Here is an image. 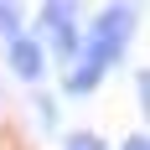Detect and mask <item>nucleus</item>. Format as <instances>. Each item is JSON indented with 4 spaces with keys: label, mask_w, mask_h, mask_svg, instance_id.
<instances>
[{
    "label": "nucleus",
    "mask_w": 150,
    "mask_h": 150,
    "mask_svg": "<svg viewBox=\"0 0 150 150\" xmlns=\"http://www.w3.org/2000/svg\"><path fill=\"white\" fill-rule=\"evenodd\" d=\"M62 150H109V145L93 135V129H78V135H67V145H62Z\"/></svg>",
    "instance_id": "39448f33"
},
{
    "label": "nucleus",
    "mask_w": 150,
    "mask_h": 150,
    "mask_svg": "<svg viewBox=\"0 0 150 150\" xmlns=\"http://www.w3.org/2000/svg\"><path fill=\"white\" fill-rule=\"evenodd\" d=\"M119 150H150V140H145V135H129V140H124Z\"/></svg>",
    "instance_id": "0eeeda50"
},
{
    "label": "nucleus",
    "mask_w": 150,
    "mask_h": 150,
    "mask_svg": "<svg viewBox=\"0 0 150 150\" xmlns=\"http://www.w3.org/2000/svg\"><path fill=\"white\" fill-rule=\"evenodd\" d=\"M0 31H5V42L21 36V5H0Z\"/></svg>",
    "instance_id": "423d86ee"
},
{
    "label": "nucleus",
    "mask_w": 150,
    "mask_h": 150,
    "mask_svg": "<svg viewBox=\"0 0 150 150\" xmlns=\"http://www.w3.org/2000/svg\"><path fill=\"white\" fill-rule=\"evenodd\" d=\"M42 21L52 26V42H57L62 57H78V52H83V36H78V26H73V5H42Z\"/></svg>",
    "instance_id": "7ed1b4c3"
},
{
    "label": "nucleus",
    "mask_w": 150,
    "mask_h": 150,
    "mask_svg": "<svg viewBox=\"0 0 150 150\" xmlns=\"http://www.w3.org/2000/svg\"><path fill=\"white\" fill-rule=\"evenodd\" d=\"M98 67H88V62H73V73H67V83H62V93H67V98H88L93 88H98Z\"/></svg>",
    "instance_id": "20e7f679"
},
{
    "label": "nucleus",
    "mask_w": 150,
    "mask_h": 150,
    "mask_svg": "<svg viewBox=\"0 0 150 150\" xmlns=\"http://www.w3.org/2000/svg\"><path fill=\"white\" fill-rule=\"evenodd\" d=\"M11 67H16V78H26V83H42L47 78V47L36 42V36H11Z\"/></svg>",
    "instance_id": "f03ea898"
},
{
    "label": "nucleus",
    "mask_w": 150,
    "mask_h": 150,
    "mask_svg": "<svg viewBox=\"0 0 150 150\" xmlns=\"http://www.w3.org/2000/svg\"><path fill=\"white\" fill-rule=\"evenodd\" d=\"M129 21H135V11L129 5H109V11H98V21H93V31L83 36V62L88 67H98L104 73L109 62H119V52H124V31H129Z\"/></svg>",
    "instance_id": "f257e3e1"
}]
</instances>
